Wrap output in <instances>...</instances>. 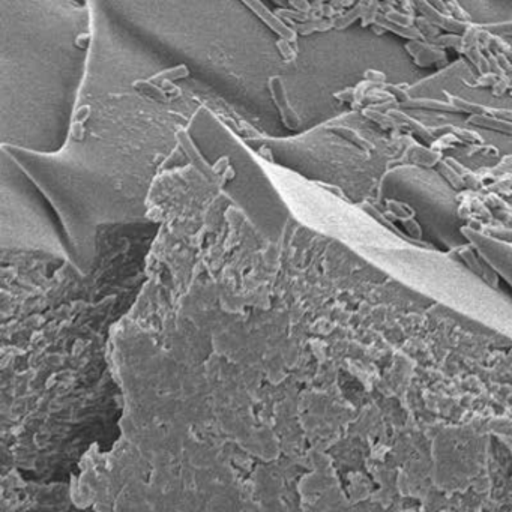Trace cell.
<instances>
[{
	"label": "cell",
	"mask_w": 512,
	"mask_h": 512,
	"mask_svg": "<svg viewBox=\"0 0 512 512\" xmlns=\"http://www.w3.org/2000/svg\"><path fill=\"white\" fill-rule=\"evenodd\" d=\"M178 140H179V143L182 144V147H183V151H185V154L188 155V158H189V161L200 170L201 173L206 176V178L209 179V180H212V182H215V183H220V176L215 173V170H214V167H210L204 159H203V156L199 154V151L196 149V146L191 143V140L188 138V135L185 133H179V135H178Z\"/></svg>",
	"instance_id": "obj_3"
},
{
	"label": "cell",
	"mask_w": 512,
	"mask_h": 512,
	"mask_svg": "<svg viewBox=\"0 0 512 512\" xmlns=\"http://www.w3.org/2000/svg\"><path fill=\"white\" fill-rule=\"evenodd\" d=\"M275 2H276L278 5H286V2H284V0H275Z\"/></svg>",
	"instance_id": "obj_10"
},
{
	"label": "cell",
	"mask_w": 512,
	"mask_h": 512,
	"mask_svg": "<svg viewBox=\"0 0 512 512\" xmlns=\"http://www.w3.org/2000/svg\"><path fill=\"white\" fill-rule=\"evenodd\" d=\"M134 86H135L137 89L143 90L147 96H151V98H154V99H158V101H161V102H165V101H167V95H165V92L162 89H159V88H156V86H154L151 80H146V81H143V80L135 81Z\"/></svg>",
	"instance_id": "obj_5"
},
{
	"label": "cell",
	"mask_w": 512,
	"mask_h": 512,
	"mask_svg": "<svg viewBox=\"0 0 512 512\" xmlns=\"http://www.w3.org/2000/svg\"><path fill=\"white\" fill-rule=\"evenodd\" d=\"M331 26H332V23L323 22V20H315V22L301 24V26L297 27V30H299V33L307 35V33H311L312 30H325V29H329Z\"/></svg>",
	"instance_id": "obj_6"
},
{
	"label": "cell",
	"mask_w": 512,
	"mask_h": 512,
	"mask_svg": "<svg viewBox=\"0 0 512 512\" xmlns=\"http://www.w3.org/2000/svg\"><path fill=\"white\" fill-rule=\"evenodd\" d=\"M278 48L281 50V54H283L286 59H293V57H294V51L290 48L289 41H287V39L281 38V41H278Z\"/></svg>",
	"instance_id": "obj_8"
},
{
	"label": "cell",
	"mask_w": 512,
	"mask_h": 512,
	"mask_svg": "<svg viewBox=\"0 0 512 512\" xmlns=\"http://www.w3.org/2000/svg\"><path fill=\"white\" fill-rule=\"evenodd\" d=\"M269 90L272 93L273 102L276 105V109L280 110V114L283 117L284 125L290 128V130H297L301 125V119L297 117V114L293 112V109L290 107L287 95H286V89L283 84V80L280 77H272L269 80Z\"/></svg>",
	"instance_id": "obj_1"
},
{
	"label": "cell",
	"mask_w": 512,
	"mask_h": 512,
	"mask_svg": "<svg viewBox=\"0 0 512 512\" xmlns=\"http://www.w3.org/2000/svg\"><path fill=\"white\" fill-rule=\"evenodd\" d=\"M289 3H291L297 11H304V12H307V11L310 9V5H308L307 0H289Z\"/></svg>",
	"instance_id": "obj_9"
},
{
	"label": "cell",
	"mask_w": 512,
	"mask_h": 512,
	"mask_svg": "<svg viewBox=\"0 0 512 512\" xmlns=\"http://www.w3.org/2000/svg\"><path fill=\"white\" fill-rule=\"evenodd\" d=\"M242 2L245 3L246 6H248L252 12H255V15H257L259 18H262L263 22L266 23L267 26H269L273 32H276L281 38H284V39H287V41H294L296 33H294L290 27H287L284 23L281 22V20L278 18L276 14H272L260 0H242Z\"/></svg>",
	"instance_id": "obj_2"
},
{
	"label": "cell",
	"mask_w": 512,
	"mask_h": 512,
	"mask_svg": "<svg viewBox=\"0 0 512 512\" xmlns=\"http://www.w3.org/2000/svg\"><path fill=\"white\" fill-rule=\"evenodd\" d=\"M188 74H189L188 68L182 65V67L172 68V69H167V71L159 72L158 75H154V77L151 78V81H159V80H162V81H175V80H179V78H185V77H188Z\"/></svg>",
	"instance_id": "obj_4"
},
{
	"label": "cell",
	"mask_w": 512,
	"mask_h": 512,
	"mask_svg": "<svg viewBox=\"0 0 512 512\" xmlns=\"http://www.w3.org/2000/svg\"><path fill=\"white\" fill-rule=\"evenodd\" d=\"M276 15H280V17H287V18H293V20H297V22H305V20H308V14L304 12V11H296V12H293V11H287V9H280V11L276 12Z\"/></svg>",
	"instance_id": "obj_7"
}]
</instances>
